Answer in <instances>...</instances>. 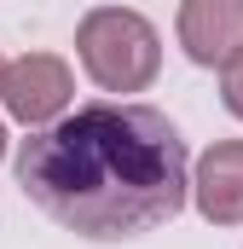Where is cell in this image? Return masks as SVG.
<instances>
[{"instance_id":"6da1fadb","label":"cell","mask_w":243,"mask_h":249,"mask_svg":"<svg viewBox=\"0 0 243 249\" xmlns=\"http://www.w3.org/2000/svg\"><path fill=\"white\" fill-rule=\"evenodd\" d=\"M12 174L23 197L87 244H127L168 226L191 197V157L156 105L99 99L35 127Z\"/></svg>"},{"instance_id":"7a4b0ae2","label":"cell","mask_w":243,"mask_h":249,"mask_svg":"<svg viewBox=\"0 0 243 249\" xmlns=\"http://www.w3.org/2000/svg\"><path fill=\"white\" fill-rule=\"evenodd\" d=\"M75 58L99 93H145L162 75V35L133 6H93L75 23Z\"/></svg>"},{"instance_id":"3957f363","label":"cell","mask_w":243,"mask_h":249,"mask_svg":"<svg viewBox=\"0 0 243 249\" xmlns=\"http://www.w3.org/2000/svg\"><path fill=\"white\" fill-rule=\"evenodd\" d=\"M0 105H6V122L29 127V133L58 122L75 105V70H69V58H58V53H23V58H12L6 75H0Z\"/></svg>"},{"instance_id":"277c9868","label":"cell","mask_w":243,"mask_h":249,"mask_svg":"<svg viewBox=\"0 0 243 249\" xmlns=\"http://www.w3.org/2000/svg\"><path fill=\"white\" fill-rule=\"evenodd\" d=\"M208 226H243V139H214L191 162V197Z\"/></svg>"},{"instance_id":"5b68a950","label":"cell","mask_w":243,"mask_h":249,"mask_svg":"<svg viewBox=\"0 0 243 249\" xmlns=\"http://www.w3.org/2000/svg\"><path fill=\"white\" fill-rule=\"evenodd\" d=\"M180 53L203 70H220L243 47V0H180L174 18Z\"/></svg>"},{"instance_id":"8992f818","label":"cell","mask_w":243,"mask_h":249,"mask_svg":"<svg viewBox=\"0 0 243 249\" xmlns=\"http://www.w3.org/2000/svg\"><path fill=\"white\" fill-rule=\"evenodd\" d=\"M220 105H226V110L243 122V47L220 64Z\"/></svg>"},{"instance_id":"52a82bcc","label":"cell","mask_w":243,"mask_h":249,"mask_svg":"<svg viewBox=\"0 0 243 249\" xmlns=\"http://www.w3.org/2000/svg\"><path fill=\"white\" fill-rule=\"evenodd\" d=\"M6 151H12V127H6V116H0V162H6Z\"/></svg>"},{"instance_id":"ba28073f","label":"cell","mask_w":243,"mask_h":249,"mask_svg":"<svg viewBox=\"0 0 243 249\" xmlns=\"http://www.w3.org/2000/svg\"><path fill=\"white\" fill-rule=\"evenodd\" d=\"M0 75H6V58H0Z\"/></svg>"}]
</instances>
